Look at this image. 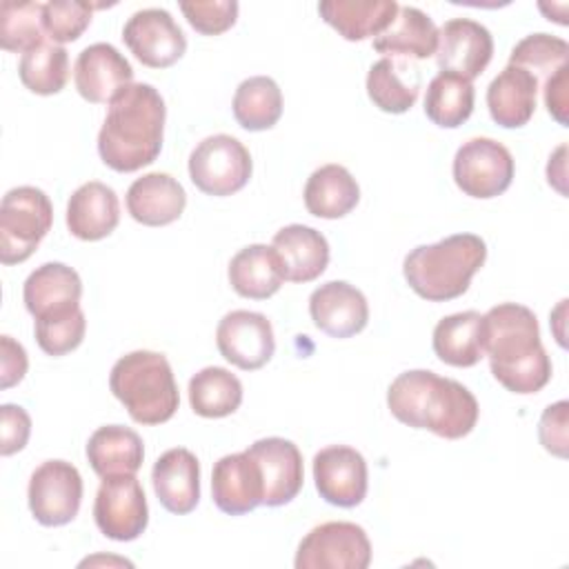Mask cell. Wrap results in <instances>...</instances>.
Segmentation results:
<instances>
[{
	"mask_svg": "<svg viewBox=\"0 0 569 569\" xmlns=\"http://www.w3.org/2000/svg\"><path fill=\"white\" fill-rule=\"evenodd\" d=\"M18 76L20 82L38 96H53L62 91L69 80L67 49L56 42H42L29 49L20 58Z\"/></svg>",
	"mask_w": 569,
	"mask_h": 569,
	"instance_id": "d590c367",
	"label": "cell"
},
{
	"mask_svg": "<svg viewBox=\"0 0 569 569\" xmlns=\"http://www.w3.org/2000/svg\"><path fill=\"white\" fill-rule=\"evenodd\" d=\"M84 331H87V320L80 307L64 313L38 318L33 327L36 342L47 356H64L78 349L84 338Z\"/></svg>",
	"mask_w": 569,
	"mask_h": 569,
	"instance_id": "f35d334b",
	"label": "cell"
},
{
	"mask_svg": "<svg viewBox=\"0 0 569 569\" xmlns=\"http://www.w3.org/2000/svg\"><path fill=\"white\" fill-rule=\"evenodd\" d=\"M29 367L27 351L11 336H0V387L9 389L18 385Z\"/></svg>",
	"mask_w": 569,
	"mask_h": 569,
	"instance_id": "ee69618b",
	"label": "cell"
},
{
	"mask_svg": "<svg viewBox=\"0 0 569 569\" xmlns=\"http://www.w3.org/2000/svg\"><path fill=\"white\" fill-rule=\"evenodd\" d=\"M216 345L220 356L242 371L264 367L273 351V327L267 316L258 311L236 309L222 316L216 329Z\"/></svg>",
	"mask_w": 569,
	"mask_h": 569,
	"instance_id": "4fadbf2b",
	"label": "cell"
},
{
	"mask_svg": "<svg viewBox=\"0 0 569 569\" xmlns=\"http://www.w3.org/2000/svg\"><path fill=\"white\" fill-rule=\"evenodd\" d=\"M82 280L64 262H44L31 271L22 287L27 311L38 320L80 307Z\"/></svg>",
	"mask_w": 569,
	"mask_h": 569,
	"instance_id": "44dd1931",
	"label": "cell"
},
{
	"mask_svg": "<svg viewBox=\"0 0 569 569\" xmlns=\"http://www.w3.org/2000/svg\"><path fill=\"white\" fill-rule=\"evenodd\" d=\"M473 100L476 91L471 80L453 71H440L427 84L425 113L433 124L442 129H456L471 116Z\"/></svg>",
	"mask_w": 569,
	"mask_h": 569,
	"instance_id": "d6a6232c",
	"label": "cell"
},
{
	"mask_svg": "<svg viewBox=\"0 0 569 569\" xmlns=\"http://www.w3.org/2000/svg\"><path fill=\"white\" fill-rule=\"evenodd\" d=\"M73 82L84 100L102 104L111 102L124 87L133 84V69L113 44L96 42L78 53Z\"/></svg>",
	"mask_w": 569,
	"mask_h": 569,
	"instance_id": "2e32d148",
	"label": "cell"
},
{
	"mask_svg": "<svg viewBox=\"0 0 569 569\" xmlns=\"http://www.w3.org/2000/svg\"><path fill=\"white\" fill-rule=\"evenodd\" d=\"M44 42L42 4L40 2H13L0 4V47L4 51H22Z\"/></svg>",
	"mask_w": 569,
	"mask_h": 569,
	"instance_id": "8d00e7d4",
	"label": "cell"
},
{
	"mask_svg": "<svg viewBox=\"0 0 569 569\" xmlns=\"http://www.w3.org/2000/svg\"><path fill=\"white\" fill-rule=\"evenodd\" d=\"M482 316L473 309L445 316L433 327V351L451 367H473L485 356L480 338Z\"/></svg>",
	"mask_w": 569,
	"mask_h": 569,
	"instance_id": "1f68e13d",
	"label": "cell"
},
{
	"mask_svg": "<svg viewBox=\"0 0 569 569\" xmlns=\"http://www.w3.org/2000/svg\"><path fill=\"white\" fill-rule=\"evenodd\" d=\"M53 207L38 187H13L0 202V262H24L49 233Z\"/></svg>",
	"mask_w": 569,
	"mask_h": 569,
	"instance_id": "8992f818",
	"label": "cell"
},
{
	"mask_svg": "<svg viewBox=\"0 0 569 569\" xmlns=\"http://www.w3.org/2000/svg\"><path fill=\"white\" fill-rule=\"evenodd\" d=\"M420 93V71L400 58H382L369 67L367 96L385 113L409 111Z\"/></svg>",
	"mask_w": 569,
	"mask_h": 569,
	"instance_id": "4dcf8cb0",
	"label": "cell"
},
{
	"mask_svg": "<svg viewBox=\"0 0 569 569\" xmlns=\"http://www.w3.org/2000/svg\"><path fill=\"white\" fill-rule=\"evenodd\" d=\"M262 473L253 456L244 449L240 453L222 456L211 471V496L216 507L227 516H242L262 505Z\"/></svg>",
	"mask_w": 569,
	"mask_h": 569,
	"instance_id": "d6986e66",
	"label": "cell"
},
{
	"mask_svg": "<svg viewBox=\"0 0 569 569\" xmlns=\"http://www.w3.org/2000/svg\"><path fill=\"white\" fill-rule=\"evenodd\" d=\"M229 282L242 298L267 300L284 282V269L273 247L249 244L240 249L229 262Z\"/></svg>",
	"mask_w": 569,
	"mask_h": 569,
	"instance_id": "4316f807",
	"label": "cell"
},
{
	"mask_svg": "<svg viewBox=\"0 0 569 569\" xmlns=\"http://www.w3.org/2000/svg\"><path fill=\"white\" fill-rule=\"evenodd\" d=\"M87 460L100 478L136 473L144 460V445L133 429L104 425L89 436Z\"/></svg>",
	"mask_w": 569,
	"mask_h": 569,
	"instance_id": "83f0119b",
	"label": "cell"
},
{
	"mask_svg": "<svg viewBox=\"0 0 569 569\" xmlns=\"http://www.w3.org/2000/svg\"><path fill=\"white\" fill-rule=\"evenodd\" d=\"M569 44L549 33H529L525 36L509 53V64L522 67L538 78V82L547 80L560 67L567 64Z\"/></svg>",
	"mask_w": 569,
	"mask_h": 569,
	"instance_id": "74e56055",
	"label": "cell"
},
{
	"mask_svg": "<svg viewBox=\"0 0 569 569\" xmlns=\"http://www.w3.org/2000/svg\"><path fill=\"white\" fill-rule=\"evenodd\" d=\"M482 351L493 378L511 393H536L551 380L536 313L518 302L491 307L480 320Z\"/></svg>",
	"mask_w": 569,
	"mask_h": 569,
	"instance_id": "6da1fadb",
	"label": "cell"
},
{
	"mask_svg": "<svg viewBox=\"0 0 569 569\" xmlns=\"http://www.w3.org/2000/svg\"><path fill=\"white\" fill-rule=\"evenodd\" d=\"M493 56L491 31L469 18H451L438 29L436 62L440 71H453L467 80L478 78Z\"/></svg>",
	"mask_w": 569,
	"mask_h": 569,
	"instance_id": "9a60e30c",
	"label": "cell"
},
{
	"mask_svg": "<svg viewBox=\"0 0 569 569\" xmlns=\"http://www.w3.org/2000/svg\"><path fill=\"white\" fill-rule=\"evenodd\" d=\"M309 313L313 325L331 338H351L369 322L365 293L345 280H329L313 289Z\"/></svg>",
	"mask_w": 569,
	"mask_h": 569,
	"instance_id": "ac0fdd59",
	"label": "cell"
},
{
	"mask_svg": "<svg viewBox=\"0 0 569 569\" xmlns=\"http://www.w3.org/2000/svg\"><path fill=\"white\" fill-rule=\"evenodd\" d=\"M189 405L202 418H224L242 405V382L224 367H204L189 380Z\"/></svg>",
	"mask_w": 569,
	"mask_h": 569,
	"instance_id": "e575fe53",
	"label": "cell"
},
{
	"mask_svg": "<svg viewBox=\"0 0 569 569\" xmlns=\"http://www.w3.org/2000/svg\"><path fill=\"white\" fill-rule=\"evenodd\" d=\"M180 11L198 33L220 36L236 24L238 2L236 0H193V2H180Z\"/></svg>",
	"mask_w": 569,
	"mask_h": 569,
	"instance_id": "60d3db41",
	"label": "cell"
},
{
	"mask_svg": "<svg viewBox=\"0 0 569 569\" xmlns=\"http://www.w3.org/2000/svg\"><path fill=\"white\" fill-rule=\"evenodd\" d=\"M29 509L44 527L71 522L82 502V476L67 460H47L29 478Z\"/></svg>",
	"mask_w": 569,
	"mask_h": 569,
	"instance_id": "8fae6325",
	"label": "cell"
},
{
	"mask_svg": "<svg viewBox=\"0 0 569 569\" xmlns=\"http://www.w3.org/2000/svg\"><path fill=\"white\" fill-rule=\"evenodd\" d=\"M538 78L522 67L507 64L487 87V109L496 124L505 129L525 127L536 113Z\"/></svg>",
	"mask_w": 569,
	"mask_h": 569,
	"instance_id": "cb8c5ba5",
	"label": "cell"
},
{
	"mask_svg": "<svg viewBox=\"0 0 569 569\" xmlns=\"http://www.w3.org/2000/svg\"><path fill=\"white\" fill-rule=\"evenodd\" d=\"M120 222L116 191L98 180L80 184L67 202V227L78 240L96 242L107 238Z\"/></svg>",
	"mask_w": 569,
	"mask_h": 569,
	"instance_id": "603a6c76",
	"label": "cell"
},
{
	"mask_svg": "<svg viewBox=\"0 0 569 569\" xmlns=\"http://www.w3.org/2000/svg\"><path fill=\"white\" fill-rule=\"evenodd\" d=\"M360 200V187L351 171L342 164H322L305 184V207L311 216L336 220L356 209Z\"/></svg>",
	"mask_w": 569,
	"mask_h": 569,
	"instance_id": "f546056e",
	"label": "cell"
},
{
	"mask_svg": "<svg viewBox=\"0 0 569 569\" xmlns=\"http://www.w3.org/2000/svg\"><path fill=\"white\" fill-rule=\"evenodd\" d=\"M313 480L320 498L333 507H358L367 496V460L347 445H331L313 456Z\"/></svg>",
	"mask_w": 569,
	"mask_h": 569,
	"instance_id": "5bb4252c",
	"label": "cell"
},
{
	"mask_svg": "<svg viewBox=\"0 0 569 569\" xmlns=\"http://www.w3.org/2000/svg\"><path fill=\"white\" fill-rule=\"evenodd\" d=\"M487 260V244L476 233H453L433 244H420L405 256L402 273L409 287L429 302L462 296Z\"/></svg>",
	"mask_w": 569,
	"mask_h": 569,
	"instance_id": "277c9868",
	"label": "cell"
},
{
	"mask_svg": "<svg viewBox=\"0 0 569 569\" xmlns=\"http://www.w3.org/2000/svg\"><path fill=\"white\" fill-rule=\"evenodd\" d=\"M511 151L493 138H471L453 156V180L471 198L489 200L505 193L513 180Z\"/></svg>",
	"mask_w": 569,
	"mask_h": 569,
	"instance_id": "9c48e42d",
	"label": "cell"
},
{
	"mask_svg": "<svg viewBox=\"0 0 569 569\" xmlns=\"http://www.w3.org/2000/svg\"><path fill=\"white\" fill-rule=\"evenodd\" d=\"M249 149L229 133L200 140L189 156V178L207 196L224 198L240 191L251 178Z\"/></svg>",
	"mask_w": 569,
	"mask_h": 569,
	"instance_id": "52a82bcc",
	"label": "cell"
},
{
	"mask_svg": "<svg viewBox=\"0 0 569 569\" xmlns=\"http://www.w3.org/2000/svg\"><path fill=\"white\" fill-rule=\"evenodd\" d=\"M371 542L356 522L331 520L313 527L298 545L296 569H367Z\"/></svg>",
	"mask_w": 569,
	"mask_h": 569,
	"instance_id": "ba28073f",
	"label": "cell"
},
{
	"mask_svg": "<svg viewBox=\"0 0 569 569\" xmlns=\"http://www.w3.org/2000/svg\"><path fill=\"white\" fill-rule=\"evenodd\" d=\"M151 482L169 513H191L200 500V462L189 449L173 447L153 462Z\"/></svg>",
	"mask_w": 569,
	"mask_h": 569,
	"instance_id": "ffe728a7",
	"label": "cell"
},
{
	"mask_svg": "<svg viewBox=\"0 0 569 569\" xmlns=\"http://www.w3.org/2000/svg\"><path fill=\"white\" fill-rule=\"evenodd\" d=\"M187 207L182 184L162 171L136 178L127 189V211L144 227H164L176 222Z\"/></svg>",
	"mask_w": 569,
	"mask_h": 569,
	"instance_id": "7402d4cb",
	"label": "cell"
},
{
	"mask_svg": "<svg viewBox=\"0 0 569 569\" xmlns=\"http://www.w3.org/2000/svg\"><path fill=\"white\" fill-rule=\"evenodd\" d=\"M398 9L396 0H325L318 4L322 20L351 42L382 33Z\"/></svg>",
	"mask_w": 569,
	"mask_h": 569,
	"instance_id": "484cf974",
	"label": "cell"
},
{
	"mask_svg": "<svg viewBox=\"0 0 569 569\" xmlns=\"http://www.w3.org/2000/svg\"><path fill=\"white\" fill-rule=\"evenodd\" d=\"M373 49L385 56L425 60L436 56L438 27L418 7H400L391 24L373 38Z\"/></svg>",
	"mask_w": 569,
	"mask_h": 569,
	"instance_id": "f1b7e54d",
	"label": "cell"
},
{
	"mask_svg": "<svg viewBox=\"0 0 569 569\" xmlns=\"http://www.w3.org/2000/svg\"><path fill=\"white\" fill-rule=\"evenodd\" d=\"M231 109L242 129H271L282 116V91L273 78L251 76L238 84Z\"/></svg>",
	"mask_w": 569,
	"mask_h": 569,
	"instance_id": "836d02e7",
	"label": "cell"
},
{
	"mask_svg": "<svg viewBox=\"0 0 569 569\" xmlns=\"http://www.w3.org/2000/svg\"><path fill=\"white\" fill-rule=\"evenodd\" d=\"M109 389L138 425H162L180 405L171 365L158 351L138 349L118 358L109 373Z\"/></svg>",
	"mask_w": 569,
	"mask_h": 569,
	"instance_id": "5b68a950",
	"label": "cell"
},
{
	"mask_svg": "<svg viewBox=\"0 0 569 569\" xmlns=\"http://www.w3.org/2000/svg\"><path fill=\"white\" fill-rule=\"evenodd\" d=\"M129 51L151 69H167L187 51V38L167 9L149 7L136 11L122 29Z\"/></svg>",
	"mask_w": 569,
	"mask_h": 569,
	"instance_id": "7c38bea8",
	"label": "cell"
},
{
	"mask_svg": "<svg viewBox=\"0 0 569 569\" xmlns=\"http://www.w3.org/2000/svg\"><path fill=\"white\" fill-rule=\"evenodd\" d=\"M567 87H569V67H560L556 73H551L545 80V107L549 111V116L567 127V109H569V98H567Z\"/></svg>",
	"mask_w": 569,
	"mask_h": 569,
	"instance_id": "f6af8a7d",
	"label": "cell"
},
{
	"mask_svg": "<svg viewBox=\"0 0 569 569\" xmlns=\"http://www.w3.org/2000/svg\"><path fill=\"white\" fill-rule=\"evenodd\" d=\"M0 429H2V440H0V453L11 456L20 449H24L29 433H31V418L29 413L18 407V405H2L0 407Z\"/></svg>",
	"mask_w": 569,
	"mask_h": 569,
	"instance_id": "7bdbcfd3",
	"label": "cell"
},
{
	"mask_svg": "<svg viewBox=\"0 0 569 569\" xmlns=\"http://www.w3.org/2000/svg\"><path fill=\"white\" fill-rule=\"evenodd\" d=\"M271 247L278 251L284 280L289 282H311L325 273L329 264V242L327 238L307 224H287L276 231Z\"/></svg>",
	"mask_w": 569,
	"mask_h": 569,
	"instance_id": "d4e9b609",
	"label": "cell"
},
{
	"mask_svg": "<svg viewBox=\"0 0 569 569\" xmlns=\"http://www.w3.org/2000/svg\"><path fill=\"white\" fill-rule=\"evenodd\" d=\"M167 107L160 91L147 82L124 87L111 102L98 133V153L120 173L151 164L162 149Z\"/></svg>",
	"mask_w": 569,
	"mask_h": 569,
	"instance_id": "7a4b0ae2",
	"label": "cell"
},
{
	"mask_svg": "<svg viewBox=\"0 0 569 569\" xmlns=\"http://www.w3.org/2000/svg\"><path fill=\"white\" fill-rule=\"evenodd\" d=\"M247 451L253 456L262 473L264 507H282L300 493L305 480L302 453L291 440L278 436L260 438Z\"/></svg>",
	"mask_w": 569,
	"mask_h": 569,
	"instance_id": "e0dca14e",
	"label": "cell"
},
{
	"mask_svg": "<svg viewBox=\"0 0 569 569\" xmlns=\"http://www.w3.org/2000/svg\"><path fill=\"white\" fill-rule=\"evenodd\" d=\"M93 520L107 538L118 542L136 540L147 529L149 507L136 473L102 478L93 502Z\"/></svg>",
	"mask_w": 569,
	"mask_h": 569,
	"instance_id": "30bf717a",
	"label": "cell"
},
{
	"mask_svg": "<svg viewBox=\"0 0 569 569\" xmlns=\"http://www.w3.org/2000/svg\"><path fill=\"white\" fill-rule=\"evenodd\" d=\"M565 151H567V144H560L556 149V153L549 158V164H547V180L549 184H553L562 196L567 193L565 191Z\"/></svg>",
	"mask_w": 569,
	"mask_h": 569,
	"instance_id": "bcb514c9",
	"label": "cell"
},
{
	"mask_svg": "<svg viewBox=\"0 0 569 569\" xmlns=\"http://www.w3.org/2000/svg\"><path fill=\"white\" fill-rule=\"evenodd\" d=\"M96 7L82 0H51L42 4V27L44 33L56 42H73L78 40L84 29L91 24V13Z\"/></svg>",
	"mask_w": 569,
	"mask_h": 569,
	"instance_id": "ab89813d",
	"label": "cell"
},
{
	"mask_svg": "<svg viewBox=\"0 0 569 569\" xmlns=\"http://www.w3.org/2000/svg\"><path fill=\"white\" fill-rule=\"evenodd\" d=\"M567 422H569V402L567 400H558L542 411V418L538 425V438H540V445L551 456L567 458V447H569Z\"/></svg>",
	"mask_w": 569,
	"mask_h": 569,
	"instance_id": "b9f144b4",
	"label": "cell"
},
{
	"mask_svg": "<svg viewBox=\"0 0 569 569\" xmlns=\"http://www.w3.org/2000/svg\"><path fill=\"white\" fill-rule=\"evenodd\" d=\"M387 407L402 425L429 429L447 440L469 436L480 413L476 396L462 382L429 369L400 373L387 389Z\"/></svg>",
	"mask_w": 569,
	"mask_h": 569,
	"instance_id": "3957f363",
	"label": "cell"
}]
</instances>
